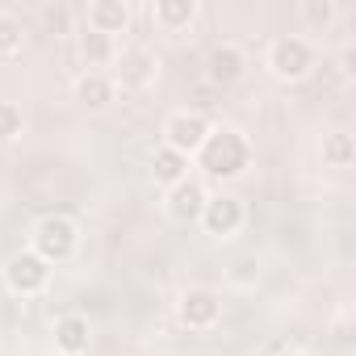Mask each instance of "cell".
I'll use <instances>...</instances> for the list:
<instances>
[{
  "label": "cell",
  "mask_w": 356,
  "mask_h": 356,
  "mask_svg": "<svg viewBox=\"0 0 356 356\" xmlns=\"http://www.w3.org/2000/svg\"><path fill=\"white\" fill-rule=\"evenodd\" d=\"M193 159H197V168L206 176H214V181H235V176H243L252 168V143L235 126H214Z\"/></svg>",
  "instance_id": "cell-1"
},
{
  "label": "cell",
  "mask_w": 356,
  "mask_h": 356,
  "mask_svg": "<svg viewBox=\"0 0 356 356\" xmlns=\"http://www.w3.org/2000/svg\"><path fill=\"white\" fill-rule=\"evenodd\" d=\"M197 13H202L197 0H155L151 5V26L159 34H189Z\"/></svg>",
  "instance_id": "cell-12"
},
{
  "label": "cell",
  "mask_w": 356,
  "mask_h": 356,
  "mask_svg": "<svg viewBox=\"0 0 356 356\" xmlns=\"http://www.w3.org/2000/svg\"><path fill=\"white\" fill-rule=\"evenodd\" d=\"M26 51V22L17 13H0V59H13Z\"/></svg>",
  "instance_id": "cell-19"
},
{
  "label": "cell",
  "mask_w": 356,
  "mask_h": 356,
  "mask_svg": "<svg viewBox=\"0 0 356 356\" xmlns=\"http://www.w3.org/2000/svg\"><path fill=\"white\" fill-rule=\"evenodd\" d=\"M189 168H193V159H185L181 151H172V147H163V143L151 151V181H155L159 189H172V185H181L185 176H193Z\"/></svg>",
  "instance_id": "cell-16"
},
{
  "label": "cell",
  "mask_w": 356,
  "mask_h": 356,
  "mask_svg": "<svg viewBox=\"0 0 356 356\" xmlns=\"http://www.w3.org/2000/svg\"><path fill=\"white\" fill-rule=\"evenodd\" d=\"M72 92H76V105H80V109H88V113L109 109V105H113V97H118V88H113V80H109V72H80V76H76V84H72Z\"/></svg>",
  "instance_id": "cell-14"
},
{
  "label": "cell",
  "mask_w": 356,
  "mask_h": 356,
  "mask_svg": "<svg viewBox=\"0 0 356 356\" xmlns=\"http://www.w3.org/2000/svg\"><path fill=\"white\" fill-rule=\"evenodd\" d=\"M314 63H318L314 42L302 38V34H281V38H273L268 51H264V67H268V76L281 80V84L306 80V76L314 72Z\"/></svg>",
  "instance_id": "cell-3"
},
{
  "label": "cell",
  "mask_w": 356,
  "mask_h": 356,
  "mask_svg": "<svg viewBox=\"0 0 356 356\" xmlns=\"http://www.w3.org/2000/svg\"><path fill=\"white\" fill-rule=\"evenodd\" d=\"M176 318H181L189 331H210L222 318V298L214 289H206V285H189L181 293V302H176Z\"/></svg>",
  "instance_id": "cell-8"
},
{
  "label": "cell",
  "mask_w": 356,
  "mask_h": 356,
  "mask_svg": "<svg viewBox=\"0 0 356 356\" xmlns=\"http://www.w3.org/2000/svg\"><path fill=\"white\" fill-rule=\"evenodd\" d=\"M92 348V323L84 314H59L55 318V352L59 356H88Z\"/></svg>",
  "instance_id": "cell-13"
},
{
  "label": "cell",
  "mask_w": 356,
  "mask_h": 356,
  "mask_svg": "<svg viewBox=\"0 0 356 356\" xmlns=\"http://www.w3.org/2000/svg\"><path fill=\"white\" fill-rule=\"evenodd\" d=\"M243 222H248V206L235 193H210L206 206H202V214H197V227L210 239H231V235L243 231Z\"/></svg>",
  "instance_id": "cell-6"
},
{
  "label": "cell",
  "mask_w": 356,
  "mask_h": 356,
  "mask_svg": "<svg viewBox=\"0 0 356 356\" xmlns=\"http://www.w3.org/2000/svg\"><path fill=\"white\" fill-rule=\"evenodd\" d=\"M277 356H306V352H298V348H285V352H277Z\"/></svg>",
  "instance_id": "cell-23"
},
{
  "label": "cell",
  "mask_w": 356,
  "mask_h": 356,
  "mask_svg": "<svg viewBox=\"0 0 356 356\" xmlns=\"http://www.w3.org/2000/svg\"><path fill=\"white\" fill-rule=\"evenodd\" d=\"M318 155H323L327 168H352L356 163V138L348 130H331V134H323Z\"/></svg>",
  "instance_id": "cell-17"
},
{
  "label": "cell",
  "mask_w": 356,
  "mask_h": 356,
  "mask_svg": "<svg viewBox=\"0 0 356 356\" xmlns=\"http://www.w3.org/2000/svg\"><path fill=\"white\" fill-rule=\"evenodd\" d=\"M210 130L214 126H210L206 113H197V109H176L163 122V147H172V151H181L185 159H193L202 151V143H206Z\"/></svg>",
  "instance_id": "cell-7"
},
{
  "label": "cell",
  "mask_w": 356,
  "mask_h": 356,
  "mask_svg": "<svg viewBox=\"0 0 356 356\" xmlns=\"http://www.w3.org/2000/svg\"><path fill=\"white\" fill-rule=\"evenodd\" d=\"M243 72H248V55H243L239 42H214L210 47V55H206V80L210 84L231 88V84L243 80Z\"/></svg>",
  "instance_id": "cell-10"
},
{
  "label": "cell",
  "mask_w": 356,
  "mask_h": 356,
  "mask_svg": "<svg viewBox=\"0 0 356 356\" xmlns=\"http://www.w3.org/2000/svg\"><path fill=\"white\" fill-rule=\"evenodd\" d=\"M30 252L38 260H47L51 268L55 264H67L80 252V222L72 214H42L30 227Z\"/></svg>",
  "instance_id": "cell-2"
},
{
  "label": "cell",
  "mask_w": 356,
  "mask_h": 356,
  "mask_svg": "<svg viewBox=\"0 0 356 356\" xmlns=\"http://www.w3.org/2000/svg\"><path fill=\"white\" fill-rule=\"evenodd\" d=\"M38 17H42V30L55 34V38L76 34V13H72V5H63V0H47V5L38 9Z\"/></svg>",
  "instance_id": "cell-18"
},
{
  "label": "cell",
  "mask_w": 356,
  "mask_h": 356,
  "mask_svg": "<svg viewBox=\"0 0 356 356\" xmlns=\"http://www.w3.org/2000/svg\"><path fill=\"white\" fill-rule=\"evenodd\" d=\"M76 55L84 63V72H109L118 59V38H105L97 30H80L76 34Z\"/></svg>",
  "instance_id": "cell-15"
},
{
  "label": "cell",
  "mask_w": 356,
  "mask_h": 356,
  "mask_svg": "<svg viewBox=\"0 0 356 356\" xmlns=\"http://www.w3.org/2000/svg\"><path fill=\"white\" fill-rule=\"evenodd\" d=\"M22 130H26V113H22V105L0 101V143L22 138Z\"/></svg>",
  "instance_id": "cell-21"
},
{
  "label": "cell",
  "mask_w": 356,
  "mask_h": 356,
  "mask_svg": "<svg viewBox=\"0 0 356 356\" xmlns=\"http://www.w3.org/2000/svg\"><path fill=\"white\" fill-rule=\"evenodd\" d=\"M155 76H159V59H155L147 47H118V59H113V67H109L113 88H122V92H143V88L155 84Z\"/></svg>",
  "instance_id": "cell-5"
},
{
  "label": "cell",
  "mask_w": 356,
  "mask_h": 356,
  "mask_svg": "<svg viewBox=\"0 0 356 356\" xmlns=\"http://www.w3.org/2000/svg\"><path fill=\"white\" fill-rule=\"evenodd\" d=\"M352 63H356V51H352V47H343V51H339V72H343L348 80H352V72H356Z\"/></svg>",
  "instance_id": "cell-22"
},
{
  "label": "cell",
  "mask_w": 356,
  "mask_h": 356,
  "mask_svg": "<svg viewBox=\"0 0 356 356\" xmlns=\"http://www.w3.org/2000/svg\"><path fill=\"white\" fill-rule=\"evenodd\" d=\"M130 22H134V9L126 5V0H88L84 5V30H97L105 38L126 34Z\"/></svg>",
  "instance_id": "cell-11"
},
{
  "label": "cell",
  "mask_w": 356,
  "mask_h": 356,
  "mask_svg": "<svg viewBox=\"0 0 356 356\" xmlns=\"http://www.w3.org/2000/svg\"><path fill=\"white\" fill-rule=\"evenodd\" d=\"M298 17H302L310 30H327V26H335L339 5H335V0H302V5H298Z\"/></svg>",
  "instance_id": "cell-20"
},
{
  "label": "cell",
  "mask_w": 356,
  "mask_h": 356,
  "mask_svg": "<svg viewBox=\"0 0 356 356\" xmlns=\"http://www.w3.org/2000/svg\"><path fill=\"white\" fill-rule=\"evenodd\" d=\"M51 264L47 260H38L30 248H22V252H13L9 260H5V268H0V277H5V289L13 293V298H38V293H47L51 289Z\"/></svg>",
  "instance_id": "cell-4"
},
{
  "label": "cell",
  "mask_w": 356,
  "mask_h": 356,
  "mask_svg": "<svg viewBox=\"0 0 356 356\" xmlns=\"http://www.w3.org/2000/svg\"><path fill=\"white\" fill-rule=\"evenodd\" d=\"M189 356H218V352H189Z\"/></svg>",
  "instance_id": "cell-24"
},
{
  "label": "cell",
  "mask_w": 356,
  "mask_h": 356,
  "mask_svg": "<svg viewBox=\"0 0 356 356\" xmlns=\"http://www.w3.org/2000/svg\"><path fill=\"white\" fill-rule=\"evenodd\" d=\"M206 197H210V189L197 181V176H185L181 185L163 189V214L172 222H181V227H193L197 214H202V206H206Z\"/></svg>",
  "instance_id": "cell-9"
}]
</instances>
